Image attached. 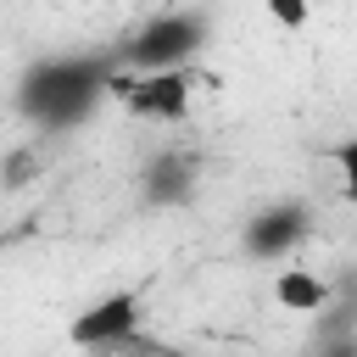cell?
<instances>
[{
	"mask_svg": "<svg viewBox=\"0 0 357 357\" xmlns=\"http://www.w3.org/2000/svg\"><path fill=\"white\" fill-rule=\"evenodd\" d=\"M262 17L279 33H307L312 28V0H262Z\"/></svg>",
	"mask_w": 357,
	"mask_h": 357,
	"instance_id": "cell-9",
	"label": "cell"
},
{
	"mask_svg": "<svg viewBox=\"0 0 357 357\" xmlns=\"http://www.w3.org/2000/svg\"><path fill=\"white\" fill-rule=\"evenodd\" d=\"M318 351H324V357H357V335H351V329H346V335H335V329H329Z\"/></svg>",
	"mask_w": 357,
	"mask_h": 357,
	"instance_id": "cell-10",
	"label": "cell"
},
{
	"mask_svg": "<svg viewBox=\"0 0 357 357\" xmlns=\"http://www.w3.org/2000/svg\"><path fill=\"white\" fill-rule=\"evenodd\" d=\"M112 56H45L17 78V112L39 134H67L106 106Z\"/></svg>",
	"mask_w": 357,
	"mask_h": 357,
	"instance_id": "cell-1",
	"label": "cell"
},
{
	"mask_svg": "<svg viewBox=\"0 0 357 357\" xmlns=\"http://www.w3.org/2000/svg\"><path fill=\"white\" fill-rule=\"evenodd\" d=\"M195 190H201V162L178 145L156 151L139 167V201H151V206H184V201H195Z\"/></svg>",
	"mask_w": 357,
	"mask_h": 357,
	"instance_id": "cell-6",
	"label": "cell"
},
{
	"mask_svg": "<svg viewBox=\"0 0 357 357\" xmlns=\"http://www.w3.org/2000/svg\"><path fill=\"white\" fill-rule=\"evenodd\" d=\"M145 340V296L134 284H117L95 301H84L67 324V346L89 357H123Z\"/></svg>",
	"mask_w": 357,
	"mask_h": 357,
	"instance_id": "cell-4",
	"label": "cell"
},
{
	"mask_svg": "<svg viewBox=\"0 0 357 357\" xmlns=\"http://www.w3.org/2000/svg\"><path fill=\"white\" fill-rule=\"evenodd\" d=\"M268 296H273V307H279V312L318 318V312H329L335 284H329L318 268H307V262H279V268L268 273Z\"/></svg>",
	"mask_w": 357,
	"mask_h": 357,
	"instance_id": "cell-7",
	"label": "cell"
},
{
	"mask_svg": "<svg viewBox=\"0 0 357 357\" xmlns=\"http://www.w3.org/2000/svg\"><path fill=\"white\" fill-rule=\"evenodd\" d=\"M307 240H312V212L301 201H268L262 212H251L240 223V251L251 262H262V268L296 262Z\"/></svg>",
	"mask_w": 357,
	"mask_h": 357,
	"instance_id": "cell-5",
	"label": "cell"
},
{
	"mask_svg": "<svg viewBox=\"0 0 357 357\" xmlns=\"http://www.w3.org/2000/svg\"><path fill=\"white\" fill-rule=\"evenodd\" d=\"M324 162H329V178H335L340 201H346V206H357V128H351V134H340V139L324 151Z\"/></svg>",
	"mask_w": 357,
	"mask_h": 357,
	"instance_id": "cell-8",
	"label": "cell"
},
{
	"mask_svg": "<svg viewBox=\"0 0 357 357\" xmlns=\"http://www.w3.org/2000/svg\"><path fill=\"white\" fill-rule=\"evenodd\" d=\"M201 89H206L201 61H195V67H167V73L112 67V78H106V106H117L123 117L151 123V128H184V123L195 117Z\"/></svg>",
	"mask_w": 357,
	"mask_h": 357,
	"instance_id": "cell-3",
	"label": "cell"
},
{
	"mask_svg": "<svg viewBox=\"0 0 357 357\" xmlns=\"http://www.w3.org/2000/svg\"><path fill=\"white\" fill-rule=\"evenodd\" d=\"M206 45H212L206 6H162L123 39V50L112 61L128 73H167V67H195L206 56Z\"/></svg>",
	"mask_w": 357,
	"mask_h": 357,
	"instance_id": "cell-2",
	"label": "cell"
}]
</instances>
